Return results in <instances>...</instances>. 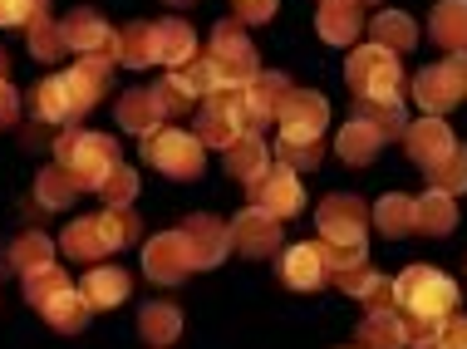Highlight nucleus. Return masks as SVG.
<instances>
[{
  "label": "nucleus",
  "mask_w": 467,
  "mask_h": 349,
  "mask_svg": "<svg viewBox=\"0 0 467 349\" xmlns=\"http://www.w3.org/2000/svg\"><path fill=\"white\" fill-rule=\"evenodd\" d=\"M99 98H104V84L89 79V74L74 65L69 74H49V79L35 84L30 114H35V123H65V128H74Z\"/></svg>",
  "instance_id": "1"
},
{
  "label": "nucleus",
  "mask_w": 467,
  "mask_h": 349,
  "mask_svg": "<svg viewBox=\"0 0 467 349\" xmlns=\"http://www.w3.org/2000/svg\"><path fill=\"white\" fill-rule=\"evenodd\" d=\"M467 98V55H452L443 65H428L419 79H413V104L423 108L428 118H443L448 108H458Z\"/></svg>",
  "instance_id": "8"
},
{
  "label": "nucleus",
  "mask_w": 467,
  "mask_h": 349,
  "mask_svg": "<svg viewBox=\"0 0 467 349\" xmlns=\"http://www.w3.org/2000/svg\"><path fill=\"white\" fill-rule=\"evenodd\" d=\"M389 139L374 128V123H364V118H349L345 128H339V139H335V153L345 158L349 168H364V163H374L379 158V148H384Z\"/></svg>",
  "instance_id": "25"
},
{
  "label": "nucleus",
  "mask_w": 467,
  "mask_h": 349,
  "mask_svg": "<svg viewBox=\"0 0 467 349\" xmlns=\"http://www.w3.org/2000/svg\"><path fill=\"white\" fill-rule=\"evenodd\" d=\"M49 20V0H0V25H40Z\"/></svg>",
  "instance_id": "43"
},
{
  "label": "nucleus",
  "mask_w": 467,
  "mask_h": 349,
  "mask_svg": "<svg viewBox=\"0 0 467 349\" xmlns=\"http://www.w3.org/2000/svg\"><path fill=\"white\" fill-rule=\"evenodd\" d=\"M355 301H359L364 310H369V315H374V310H394V305H399V301H394V281H389V276H379V271H374L369 285H364V291L355 295Z\"/></svg>",
  "instance_id": "45"
},
{
  "label": "nucleus",
  "mask_w": 467,
  "mask_h": 349,
  "mask_svg": "<svg viewBox=\"0 0 467 349\" xmlns=\"http://www.w3.org/2000/svg\"><path fill=\"white\" fill-rule=\"evenodd\" d=\"M59 246H65V256L84 261V266H99V256H109V241L104 231H99V217H74L65 236H59Z\"/></svg>",
  "instance_id": "26"
},
{
  "label": "nucleus",
  "mask_w": 467,
  "mask_h": 349,
  "mask_svg": "<svg viewBox=\"0 0 467 349\" xmlns=\"http://www.w3.org/2000/svg\"><path fill=\"white\" fill-rule=\"evenodd\" d=\"M119 65H129V69L153 65V25L148 20H133L119 30Z\"/></svg>",
  "instance_id": "35"
},
{
  "label": "nucleus",
  "mask_w": 467,
  "mask_h": 349,
  "mask_svg": "<svg viewBox=\"0 0 467 349\" xmlns=\"http://www.w3.org/2000/svg\"><path fill=\"white\" fill-rule=\"evenodd\" d=\"M16 118H20V94L10 89V79H0V128H10Z\"/></svg>",
  "instance_id": "48"
},
{
  "label": "nucleus",
  "mask_w": 467,
  "mask_h": 349,
  "mask_svg": "<svg viewBox=\"0 0 467 349\" xmlns=\"http://www.w3.org/2000/svg\"><path fill=\"white\" fill-rule=\"evenodd\" d=\"M59 35H65V49H74V55H113L119 59V35H113L109 20L89 5L69 10V15L59 20Z\"/></svg>",
  "instance_id": "13"
},
{
  "label": "nucleus",
  "mask_w": 467,
  "mask_h": 349,
  "mask_svg": "<svg viewBox=\"0 0 467 349\" xmlns=\"http://www.w3.org/2000/svg\"><path fill=\"white\" fill-rule=\"evenodd\" d=\"M364 261H369L364 246H330V241H325V271H330V281H339L345 271L364 266Z\"/></svg>",
  "instance_id": "44"
},
{
  "label": "nucleus",
  "mask_w": 467,
  "mask_h": 349,
  "mask_svg": "<svg viewBox=\"0 0 467 349\" xmlns=\"http://www.w3.org/2000/svg\"><path fill=\"white\" fill-rule=\"evenodd\" d=\"M182 236H187V246H192L197 271H217L226 261V251H232V227H226L222 217H212V211H192V217L182 221Z\"/></svg>",
  "instance_id": "14"
},
{
  "label": "nucleus",
  "mask_w": 467,
  "mask_h": 349,
  "mask_svg": "<svg viewBox=\"0 0 467 349\" xmlns=\"http://www.w3.org/2000/svg\"><path fill=\"white\" fill-rule=\"evenodd\" d=\"M187 59H197V35L187 20H158L153 25V65L178 69Z\"/></svg>",
  "instance_id": "21"
},
{
  "label": "nucleus",
  "mask_w": 467,
  "mask_h": 349,
  "mask_svg": "<svg viewBox=\"0 0 467 349\" xmlns=\"http://www.w3.org/2000/svg\"><path fill=\"white\" fill-rule=\"evenodd\" d=\"M369 221L389 236V241H399V236H413V231H419V197H403V192L379 197V202L369 207Z\"/></svg>",
  "instance_id": "22"
},
{
  "label": "nucleus",
  "mask_w": 467,
  "mask_h": 349,
  "mask_svg": "<svg viewBox=\"0 0 467 349\" xmlns=\"http://www.w3.org/2000/svg\"><path fill=\"white\" fill-rule=\"evenodd\" d=\"M232 251L246 261H266L281 251V217H271L266 207H246L232 217Z\"/></svg>",
  "instance_id": "11"
},
{
  "label": "nucleus",
  "mask_w": 467,
  "mask_h": 349,
  "mask_svg": "<svg viewBox=\"0 0 467 349\" xmlns=\"http://www.w3.org/2000/svg\"><path fill=\"white\" fill-rule=\"evenodd\" d=\"M345 79L355 98H389V104H403V65L394 59V49L384 45H364V49H349V65H345Z\"/></svg>",
  "instance_id": "5"
},
{
  "label": "nucleus",
  "mask_w": 467,
  "mask_h": 349,
  "mask_svg": "<svg viewBox=\"0 0 467 349\" xmlns=\"http://www.w3.org/2000/svg\"><path fill=\"white\" fill-rule=\"evenodd\" d=\"M359 10H364V5H355V0H325L320 15H315V30H320V40L349 49V45L359 40V30L369 25V20L359 15Z\"/></svg>",
  "instance_id": "19"
},
{
  "label": "nucleus",
  "mask_w": 467,
  "mask_h": 349,
  "mask_svg": "<svg viewBox=\"0 0 467 349\" xmlns=\"http://www.w3.org/2000/svg\"><path fill=\"white\" fill-rule=\"evenodd\" d=\"M246 197H251V207H266L281 221L306 207V187H300L296 168H285V163H271L256 182H246Z\"/></svg>",
  "instance_id": "10"
},
{
  "label": "nucleus",
  "mask_w": 467,
  "mask_h": 349,
  "mask_svg": "<svg viewBox=\"0 0 467 349\" xmlns=\"http://www.w3.org/2000/svg\"><path fill=\"white\" fill-rule=\"evenodd\" d=\"M113 118H119L123 133H143V139H148V133L162 128V118H168V114L158 108L153 89H129L119 98V108H113Z\"/></svg>",
  "instance_id": "24"
},
{
  "label": "nucleus",
  "mask_w": 467,
  "mask_h": 349,
  "mask_svg": "<svg viewBox=\"0 0 467 349\" xmlns=\"http://www.w3.org/2000/svg\"><path fill=\"white\" fill-rule=\"evenodd\" d=\"M143 158L153 163L162 178H178V182H192L202 178V163H207V148H202L197 133H182V128H158L143 139Z\"/></svg>",
  "instance_id": "7"
},
{
  "label": "nucleus",
  "mask_w": 467,
  "mask_h": 349,
  "mask_svg": "<svg viewBox=\"0 0 467 349\" xmlns=\"http://www.w3.org/2000/svg\"><path fill=\"white\" fill-rule=\"evenodd\" d=\"M290 89H296V84H290L285 74H275V69H261L256 79L246 84L242 98H246V123H251V133L266 128V123H281Z\"/></svg>",
  "instance_id": "15"
},
{
  "label": "nucleus",
  "mask_w": 467,
  "mask_h": 349,
  "mask_svg": "<svg viewBox=\"0 0 467 349\" xmlns=\"http://www.w3.org/2000/svg\"><path fill=\"white\" fill-rule=\"evenodd\" d=\"M281 10V0H236V20L242 25H261Z\"/></svg>",
  "instance_id": "46"
},
{
  "label": "nucleus",
  "mask_w": 467,
  "mask_h": 349,
  "mask_svg": "<svg viewBox=\"0 0 467 349\" xmlns=\"http://www.w3.org/2000/svg\"><path fill=\"white\" fill-rule=\"evenodd\" d=\"M428 40L448 55H467V0H438L428 15Z\"/></svg>",
  "instance_id": "20"
},
{
  "label": "nucleus",
  "mask_w": 467,
  "mask_h": 349,
  "mask_svg": "<svg viewBox=\"0 0 467 349\" xmlns=\"http://www.w3.org/2000/svg\"><path fill=\"white\" fill-rule=\"evenodd\" d=\"M55 163L69 168V178L79 182V192H99L104 178L119 168V139L89 128H65L55 139Z\"/></svg>",
  "instance_id": "3"
},
{
  "label": "nucleus",
  "mask_w": 467,
  "mask_h": 349,
  "mask_svg": "<svg viewBox=\"0 0 467 349\" xmlns=\"http://www.w3.org/2000/svg\"><path fill=\"white\" fill-rule=\"evenodd\" d=\"M355 5H379V0H355Z\"/></svg>",
  "instance_id": "52"
},
{
  "label": "nucleus",
  "mask_w": 467,
  "mask_h": 349,
  "mask_svg": "<svg viewBox=\"0 0 467 349\" xmlns=\"http://www.w3.org/2000/svg\"><path fill=\"white\" fill-rule=\"evenodd\" d=\"M369 35H374V45L394 49V55H409L419 45V25H413V15H403V10H379L369 20Z\"/></svg>",
  "instance_id": "29"
},
{
  "label": "nucleus",
  "mask_w": 467,
  "mask_h": 349,
  "mask_svg": "<svg viewBox=\"0 0 467 349\" xmlns=\"http://www.w3.org/2000/svg\"><path fill=\"white\" fill-rule=\"evenodd\" d=\"M45 325L55 330V334H84V325H89V315H94V305L84 301V291H65V295H55L45 310Z\"/></svg>",
  "instance_id": "27"
},
{
  "label": "nucleus",
  "mask_w": 467,
  "mask_h": 349,
  "mask_svg": "<svg viewBox=\"0 0 467 349\" xmlns=\"http://www.w3.org/2000/svg\"><path fill=\"white\" fill-rule=\"evenodd\" d=\"M320 5H325V0H320Z\"/></svg>",
  "instance_id": "53"
},
{
  "label": "nucleus",
  "mask_w": 467,
  "mask_h": 349,
  "mask_svg": "<svg viewBox=\"0 0 467 349\" xmlns=\"http://www.w3.org/2000/svg\"><path fill=\"white\" fill-rule=\"evenodd\" d=\"M355 118L374 123L384 139H403L409 133V118H403V104H389V98H359L355 104Z\"/></svg>",
  "instance_id": "36"
},
{
  "label": "nucleus",
  "mask_w": 467,
  "mask_h": 349,
  "mask_svg": "<svg viewBox=\"0 0 467 349\" xmlns=\"http://www.w3.org/2000/svg\"><path fill=\"white\" fill-rule=\"evenodd\" d=\"M438 340H443V349H467V315H452V320H443Z\"/></svg>",
  "instance_id": "47"
},
{
  "label": "nucleus",
  "mask_w": 467,
  "mask_h": 349,
  "mask_svg": "<svg viewBox=\"0 0 467 349\" xmlns=\"http://www.w3.org/2000/svg\"><path fill=\"white\" fill-rule=\"evenodd\" d=\"M403 148H409V158H413L423 172H433V168L452 153V148H458V139H452V128H448L443 118H428V114H423L419 123H409Z\"/></svg>",
  "instance_id": "17"
},
{
  "label": "nucleus",
  "mask_w": 467,
  "mask_h": 349,
  "mask_svg": "<svg viewBox=\"0 0 467 349\" xmlns=\"http://www.w3.org/2000/svg\"><path fill=\"white\" fill-rule=\"evenodd\" d=\"M266 168H271V148L261 143L256 133H246V139H236L226 148V172H232L236 182H256Z\"/></svg>",
  "instance_id": "30"
},
{
  "label": "nucleus",
  "mask_w": 467,
  "mask_h": 349,
  "mask_svg": "<svg viewBox=\"0 0 467 349\" xmlns=\"http://www.w3.org/2000/svg\"><path fill=\"white\" fill-rule=\"evenodd\" d=\"M99 231H104V241H109V251H123V246H133L138 241V217H133V207H109V211H99Z\"/></svg>",
  "instance_id": "38"
},
{
  "label": "nucleus",
  "mask_w": 467,
  "mask_h": 349,
  "mask_svg": "<svg viewBox=\"0 0 467 349\" xmlns=\"http://www.w3.org/2000/svg\"><path fill=\"white\" fill-rule=\"evenodd\" d=\"M74 197H79V182L69 178V168H45L40 178H35V202L40 207H49V211H65V207H74Z\"/></svg>",
  "instance_id": "34"
},
{
  "label": "nucleus",
  "mask_w": 467,
  "mask_h": 349,
  "mask_svg": "<svg viewBox=\"0 0 467 349\" xmlns=\"http://www.w3.org/2000/svg\"><path fill=\"white\" fill-rule=\"evenodd\" d=\"M207 74H212V89H246L251 79L261 74V59L251 40L242 35V20H222L212 30V45H207Z\"/></svg>",
  "instance_id": "4"
},
{
  "label": "nucleus",
  "mask_w": 467,
  "mask_h": 349,
  "mask_svg": "<svg viewBox=\"0 0 467 349\" xmlns=\"http://www.w3.org/2000/svg\"><path fill=\"white\" fill-rule=\"evenodd\" d=\"M5 69H10V55H5V49H0V79H5Z\"/></svg>",
  "instance_id": "50"
},
{
  "label": "nucleus",
  "mask_w": 467,
  "mask_h": 349,
  "mask_svg": "<svg viewBox=\"0 0 467 349\" xmlns=\"http://www.w3.org/2000/svg\"><path fill=\"white\" fill-rule=\"evenodd\" d=\"M452 227H458V202L448 192H438V187H428L419 197V231L423 236H452Z\"/></svg>",
  "instance_id": "33"
},
{
  "label": "nucleus",
  "mask_w": 467,
  "mask_h": 349,
  "mask_svg": "<svg viewBox=\"0 0 467 349\" xmlns=\"http://www.w3.org/2000/svg\"><path fill=\"white\" fill-rule=\"evenodd\" d=\"M5 256H10V271H20V276H25V271L49 266V261H55V241H49L45 231H25V236H20L16 246H10Z\"/></svg>",
  "instance_id": "37"
},
{
  "label": "nucleus",
  "mask_w": 467,
  "mask_h": 349,
  "mask_svg": "<svg viewBox=\"0 0 467 349\" xmlns=\"http://www.w3.org/2000/svg\"><path fill=\"white\" fill-rule=\"evenodd\" d=\"M79 291H84V301H89L94 310H119L123 301H129L133 281H129L123 266H89V276H84Z\"/></svg>",
  "instance_id": "23"
},
{
  "label": "nucleus",
  "mask_w": 467,
  "mask_h": 349,
  "mask_svg": "<svg viewBox=\"0 0 467 349\" xmlns=\"http://www.w3.org/2000/svg\"><path fill=\"white\" fill-rule=\"evenodd\" d=\"M315 227H320V241H330V246H364V236H369V207L355 192H330L315 207Z\"/></svg>",
  "instance_id": "9"
},
{
  "label": "nucleus",
  "mask_w": 467,
  "mask_h": 349,
  "mask_svg": "<svg viewBox=\"0 0 467 349\" xmlns=\"http://www.w3.org/2000/svg\"><path fill=\"white\" fill-rule=\"evenodd\" d=\"M428 187H438V192H448V197L467 192V148H462V143L452 148V153H448L433 172H428Z\"/></svg>",
  "instance_id": "39"
},
{
  "label": "nucleus",
  "mask_w": 467,
  "mask_h": 349,
  "mask_svg": "<svg viewBox=\"0 0 467 349\" xmlns=\"http://www.w3.org/2000/svg\"><path fill=\"white\" fill-rule=\"evenodd\" d=\"M30 55L35 59H65V35H59V25L55 20H40V25H30Z\"/></svg>",
  "instance_id": "42"
},
{
  "label": "nucleus",
  "mask_w": 467,
  "mask_h": 349,
  "mask_svg": "<svg viewBox=\"0 0 467 349\" xmlns=\"http://www.w3.org/2000/svg\"><path fill=\"white\" fill-rule=\"evenodd\" d=\"M25 301H30V310H45L55 295H65V291H74V281H69V271L65 266H35V271H25Z\"/></svg>",
  "instance_id": "32"
},
{
  "label": "nucleus",
  "mask_w": 467,
  "mask_h": 349,
  "mask_svg": "<svg viewBox=\"0 0 467 349\" xmlns=\"http://www.w3.org/2000/svg\"><path fill=\"white\" fill-rule=\"evenodd\" d=\"M275 153H281V163L285 168H320V158H325V143L320 139H281L275 143Z\"/></svg>",
  "instance_id": "40"
},
{
  "label": "nucleus",
  "mask_w": 467,
  "mask_h": 349,
  "mask_svg": "<svg viewBox=\"0 0 467 349\" xmlns=\"http://www.w3.org/2000/svg\"><path fill=\"white\" fill-rule=\"evenodd\" d=\"M359 349H409V330H403L399 310H374V315H364Z\"/></svg>",
  "instance_id": "28"
},
{
  "label": "nucleus",
  "mask_w": 467,
  "mask_h": 349,
  "mask_svg": "<svg viewBox=\"0 0 467 349\" xmlns=\"http://www.w3.org/2000/svg\"><path fill=\"white\" fill-rule=\"evenodd\" d=\"M409 349H443V340H423V344H409Z\"/></svg>",
  "instance_id": "49"
},
{
  "label": "nucleus",
  "mask_w": 467,
  "mask_h": 349,
  "mask_svg": "<svg viewBox=\"0 0 467 349\" xmlns=\"http://www.w3.org/2000/svg\"><path fill=\"white\" fill-rule=\"evenodd\" d=\"M394 301L403 320H428V325H443L458 315V281L443 276L433 266H409L394 281Z\"/></svg>",
  "instance_id": "2"
},
{
  "label": "nucleus",
  "mask_w": 467,
  "mask_h": 349,
  "mask_svg": "<svg viewBox=\"0 0 467 349\" xmlns=\"http://www.w3.org/2000/svg\"><path fill=\"white\" fill-rule=\"evenodd\" d=\"M143 271H148V281H158V285H182L197 271L187 236L182 231H158L153 241L143 246Z\"/></svg>",
  "instance_id": "12"
},
{
  "label": "nucleus",
  "mask_w": 467,
  "mask_h": 349,
  "mask_svg": "<svg viewBox=\"0 0 467 349\" xmlns=\"http://www.w3.org/2000/svg\"><path fill=\"white\" fill-rule=\"evenodd\" d=\"M251 123H246V98L242 89H212L197 108V139L202 148H232L236 139H246Z\"/></svg>",
  "instance_id": "6"
},
{
  "label": "nucleus",
  "mask_w": 467,
  "mask_h": 349,
  "mask_svg": "<svg viewBox=\"0 0 467 349\" xmlns=\"http://www.w3.org/2000/svg\"><path fill=\"white\" fill-rule=\"evenodd\" d=\"M330 128V98L320 89H290L281 114V139H320Z\"/></svg>",
  "instance_id": "16"
},
{
  "label": "nucleus",
  "mask_w": 467,
  "mask_h": 349,
  "mask_svg": "<svg viewBox=\"0 0 467 349\" xmlns=\"http://www.w3.org/2000/svg\"><path fill=\"white\" fill-rule=\"evenodd\" d=\"M162 5H197V0H162Z\"/></svg>",
  "instance_id": "51"
},
{
  "label": "nucleus",
  "mask_w": 467,
  "mask_h": 349,
  "mask_svg": "<svg viewBox=\"0 0 467 349\" xmlns=\"http://www.w3.org/2000/svg\"><path fill=\"white\" fill-rule=\"evenodd\" d=\"M138 334H143L148 344H172L182 334V310L178 305H168V301H153V305H143L138 310Z\"/></svg>",
  "instance_id": "31"
},
{
  "label": "nucleus",
  "mask_w": 467,
  "mask_h": 349,
  "mask_svg": "<svg viewBox=\"0 0 467 349\" xmlns=\"http://www.w3.org/2000/svg\"><path fill=\"white\" fill-rule=\"evenodd\" d=\"M281 281L290 285V291L300 295H315L325 281H330V271H325V241H300L290 246V251L281 256Z\"/></svg>",
  "instance_id": "18"
},
{
  "label": "nucleus",
  "mask_w": 467,
  "mask_h": 349,
  "mask_svg": "<svg viewBox=\"0 0 467 349\" xmlns=\"http://www.w3.org/2000/svg\"><path fill=\"white\" fill-rule=\"evenodd\" d=\"M99 197H104L109 207H133V197H138V172L119 163V168L104 178V187H99Z\"/></svg>",
  "instance_id": "41"
}]
</instances>
